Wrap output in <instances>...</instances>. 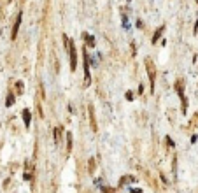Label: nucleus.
<instances>
[{"instance_id":"f03ea898","label":"nucleus","mask_w":198,"mask_h":193,"mask_svg":"<svg viewBox=\"0 0 198 193\" xmlns=\"http://www.w3.org/2000/svg\"><path fill=\"white\" fill-rule=\"evenodd\" d=\"M146 69H147V76H149V81H151V91H154V79H156V72H154V65H153V60L151 58H146Z\"/></svg>"},{"instance_id":"4468645a","label":"nucleus","mask_w":198,"mask_h":193,"mask_svg":"<svg viewBox=\"0 0 198 193\" xmlns=\"http://www.w3.org/2000/svg\"><path fill=\"white\" fill-rule=\"evenodd\" d=\"M132 193H142V190H132Z\"/></svg>"},{"instance_id":"9b49d317","label":"nucleus","mask_w":198,"mask_h":193,"mask_svg":"<svg viewBox=\"0 0 198 193\" xmlns=\"http://www.w3.org/2000/svg\"><path fill=\"white\" fill-rule=\"evenodd\" d=\"M67 148H68V151H72V135L70 134H67Z\"/></svg>"},{"instance_id":"f8f14e48","label":"nucleus","mask_w":198,"mask_h":193,"mask_svg":"<svg viewBox=\"0 0 198 193\" xmlns=\"http://www.w3.org/2000/svg\"><path fill=\"white\" fill-rule=\"evenodd\" d=\"M126 98H128V100H133V93H132V91H126Z\"/></svg>"},{"instance_id":"39448f33","label":"nucleus","mask_w":198,"mask_h":193,"mask_svg":"<svg viewBox=\"0 0 198 193\" xmlns=\"http://www.w3.org/2000/svg\"><path fill=\"white\" fill-rule=\"evenodd\" d=\"M21 116H23V121H25V127L28 128V127H30V123H32V112H30V109H23V112H21Z\"/></svg>"},{"instance_id":"6e6552de","label":"nucleus","mask_w":198,"mask_h":193,"mask_svg":"<svg viewBox=\"0 0 198 193\" xmlns=\"http://www.w3.org/2000/svg\"><path fill=\"white\" fill-rule=\"evenodd\" d=\"M82 39H86V42H88V46H89V47H93V46H95V37H93V35H89V33L82 32Z\"/></svg>"},{"instance_id":"423d86ee","label":"nucleus","mask_w":198,"mask_h":193,"mask_svg":"<svg viewBox=\"0 0 198 193\" xmlns=\"http://www.w3.org/2000/svg\"><path fill=\"white\" fill-rule=\"evenodd\" d=\"M88 109H89V119H91V128H93V132H97V121H95V111H93V105H89Z\"/></svg>"},{"instance_id":"20e7f679","label":"nucleus","mask_w":198,"mask_h":193,"mask_svg":"<svg viewBox=\"0 0 198 193\" xmlns=\"http://www.w3.org/2000/svg\"><path fill=\"white\" fill-rule=\"evenodd\" d=\"M84 84L88 86L89 84V79H91V76H89V65H88V54H86V51H84Z\"/></svg>"},{"instance_id":"9d476101","label":"nucleus","mask_w":198,"mask_h":193,"mask_svg":"<svg viewBox=\"0 0 198 193\" xmlns=\"http://www.w3.org/2000/svg\"><path fill=\"white\" fill-rule=\"evenodd\" d=\"M12 104H14V95H12V93H9V95H7V100H5V105H7V107H11Z\"/></svg>"},{"instance_id":"f257e3e1","label":"nucleus","mask_w":198,"mask_h":193,"mask_svg":"<svg viewBox=\"0 0 198 193\" xmlns=\"http://www.w3.org/2000/svg\"><path fill=\"white\" fill-rule=\"evenodd\" d=\"M63 40H65V47H67V53H68V58H70V70H75V65H77L75 44H74V40L68 39L67 35H63Z\"/></svg>"},{"instance_id":"7ed1b4c3","label":"nucleus","mask_w":198,"mask_h":193,"mask_svg":"<svg viewBox=\"0 0 198 193\" xmlns=\"http://www.w3.org/2000/svg\"><path fill=\"white\" fill-rule=\"evenodd\" d=\"M21 18H23V12H19V14H18V18H16V23H14V26H12V32H11V39H12V40H14V39H16V35H18L19 25H21Z\"/></svg>"},{"instance_id":"ddd939ff","label":"nucleus","mask_w":198,"mask_h":193,"mask_svg":"<svg viewBox=\"0 0 198 193\" xmlns=\"http://www.w3.org/2000/svg\"><path fill=\"white\" fill-rule=\"evenodd\" d=\"M193 32H195V33L198 32V18H197V23H195V28H193Z\"/></svg>"},{"instance_id":"1a4fd4ad","label":"nucleus","mask_w":198,"mask_h":193,"mask_svg":"<svg viewBox=\"0 0 198 193\" xmlns=\"http://www.w3.org/2000/svg\"><path fill=\"white\" fill-rule=\"evenodd\" d=\"M61 134H63V130H61V127H58V128H54V141H56V144L61 141Z\"/></svg>"},{"instance_id":"0eeeda50","label":"nucleus","mask_w":198,"mask_h":193,"mask_svg":"<svg viewBox=\"0 0 198 193\" xmlns=\"http://www.w3.org/2000/svg\"><path fill=\"white\" fill-rule=\"evenodd\" d=\"M163 32H165V25H161V26L154 32V35H153V44H154V42H158V39L161 37V33H163Z\"/></svg>"}]
</instances>
